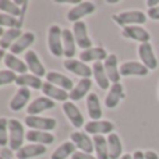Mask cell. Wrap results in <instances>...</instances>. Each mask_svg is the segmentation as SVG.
I'll return each instance as SVG.
<instances>
[{
	"mask_svg": "<svg viewBox=\"0 0 159 159\" xmlns=\"http://www.w3.org/2000/svg\"><path fill=\"white\" fill-rule=\"evenodd\" d=\"M25 138L24 126L17 119L8 120V145L11 151H20L22 148V143Z\"/></svg>",
	"mask_w": 159,
	"mask_h": 159,
	"instance_id": "1",
	"label": "cell"
},
{
	"mask_svg": "<svg viewBox=\"0 0 159 159\" xmlns=\"http://www.w3.org/2000/svg\"><path fill=\"white\" fill-rule=\"evenodd\" d=\"M116 24L121 27H130V25H143L147 22V14L140 10H131V11H123L120 14H115L112 17Z\"/></svg>",
	"mask_w": 159,
	"mask_h": 159,
	"instance_id": "2",
	"label": "cell"
},
{
	"mask_svg": "<svg viewBox=\"0 0 159 159\" xmlns=\"http://www.w3.org/2000/svg\"><path fill=\"white\" fill-rule=\"evenodd\" d=\"M48 48L56 57L64 56L63 53V30L59 25H52L48 32Z\"/></svg>",
	"mask_w": 159,
	"mask_h": 159,
	"instance_id": "3",
	"label": "cell"
},
{
	"mask_svg": "<svg viewBox=\"0 0 159 159\" xmlns=\"http://www.w3.org/2000/svg\"><path fill=\"white\" fill-rule=\"evenodd\" d=\"M56 124L57 121L53 117H42V116H27L25 117V126L30 127L31 130L50 133L52 130H55Z\"/></svg>",
	"mask_w": 159,
	"mask_h": 159,
	"instance_id": "4",
	"label": "cell"
},
{
	"mask_svg": "<svg viewBox=\"0 0 159 159\" xmlns=\"http://www.w3.org/2000/svg\"><path fill=\"white\" fill-rule=\"evenodd\" d=\"M138 56H140V60L144 66L148 70H157L158 69V59L155 56L154 48L149 42L147 43H140L138 46Z\"/></svg>",
	"mask_w": 159,
	"mask_h": 159,
	"instance_id": "5",
	"label": "cell"
},
{
	"mask_svg": "<svg viewBox=\"0 0 159 159\" xmlns=\"http://www.w3.org/2000/svg\"><path fill=\"white\" fill-rule=\"evenodd\" d=\"M95 4L91 2H81L80 4L74 6V7H71L69 10V13H67V20L69 21H71L73 24L74 22H78L81 21V18H84V17L89 16V14H92L93 11H95Z\"/></svg>",
	"mask_w": 159,
	"mask_h": 159,
	"instance_id": "6",
	"label": "cell"
},
{
	"mask_svg": "<svg viewBox=\"0 0 159 159\" xmlns=\"http://www.w3.org/2000/svg\"><path fill=\"white\" fill-rule=\"evenodd\" d=\"M73 34H74L75 43H77L78 48H81L82 50H87L92 48V41L88 36L87 24L84 21H78L73 24Z\"/></svg>",
	"mask_w": 159,
	"mask_h": 159,
	"instance_id": "7",
	"label": "cell"
},
{
	"mask_svg": "<svg viewBox=\"0 0 159 159\" xmlns=\"http://www.w3.org/2000/svg\"><path fill=\"white\" fill-rule=\"evenodd\" d=\"M87 134L93 135H103V134H112L115 130V124L109 120H91L84 126Z\"/></svg>",
	"mask_w": 159,
	"mask_h": 159,
	"instance_id": "8",
	"label": "cell"
},
{
	"mask_svg": "<svg viewBox=\"0 0 159 159\" xmlns=\"http://www.w3.org/2000/svg\"><path fill=\"white\" fill-rule=\"evenodd\" d=\"M66 70L75 75H80L81 78H91L92 77V69L88 64H85L81 60H75V59H66L63 63Z\"/></svg>",
	"mask_w": 159,
	"mask_h": 159,
	"instance_id": "9",
	"label": "cell"
},
{
	"mask_svg": "<svg viewBox=\"0 0 159 159\" xmlns=\"http://www.w3.org/2000/svg\"><path fill=\"white\" fill-rule=\"evenodd\" d=\"M61 107H63V113L67 116V119L70 120V123H71L75 129H81L82 126H85L84 124V116H82V113L80 112L78 107L75 106L74 102L67 101V102H64Z\"/></svg>",
	"mask_w": 159,
	"mask_h": 159,
	"instance_id": "10",
	"label": "cell"
},
{
	"mask_svg": "<svg viewBox=\"0 0 159 159\" xmlns=\"http://www.w3.org/2000/svg\"><path fill=\"white\" fill-rule=\"evenodd\" d=\"M123 36L131 41H137L140 43H147L151 39V35L147 30H144L141 25H130V27L123 28Z\"/></svg>",
	"mask_w": 159,
	"mask_h": 159,
	"instance_id": "11",
	"label": "cell"
},
{
	"mask_svg": "<svg viewBox=\"0 0 159 159\" xmlns=\"http://www.w3.org/2000/svg\"><path fill=\"white\" fill-rule=\"evenodd\" d=\"M148 73H149V70L143 63H138V61H126V63H123L120 66L121 77H130V75L145 77V75H148Z\"/></svg>",
	"mask_w": 159,
	"mask_h": 159,
	"instance_id": "12",
	"label": "cell"
},
{
	"mask_svg": "<svg viewBox=\"0 0 159 159\" xmlns=\"http://www.w3.org/2000/svg\"><path fill=\"white\" fill-rule=\"evenodd\" d=\"M55 107V101L46 98V96H39L35 101H32L27 107L28 116H39L45 110H50Z\"/></svg>",
	"mask_w": 159,
	"mask_h": 159,
	"instance_id": "13",
	"label": "cell"
},
{
	"mask_svg": "<svg viewBox=\"0 0 159 159\" xmlns=\"http://www.w3.org/2000/svg\"><path fill=\"white\" fill-rule=\"evenodd\" d=\"M70 138H71V143L74 144V145L77 147L81 152L91 154V152L95 151L92 138L88 137L87 133H84V131H74V133H71Z\"/></svg>",
	"mask_w": 159,
	"mask_h": 159,
	"instance_id": "14",
	"label": "cell"
},
{
	"mask_svg": "<svg viewBox=\"0 0 159 159\" xmlns=\"http://www.w3.org/2000/svg\"><path fill=\"white\" fill-rule=\"evenodd\" d=\"M24 61L27 63L28 70H30L34 75H36V77H39V78L43 77V75L46 77L48 73L45 71L43 64H42V61L39 60V57H38V55H36L34 50H28V52L25 53Z\"/></svg>",
	"mask_w": 159,
	"mask_h": 159,
	"instance_id": "15",
	"label": "cell"
},
{
	"mask_svg": "<svg viewBox=\"0 0 159 159\" xmlns=\"http://www.w3.org/2000/svg\"><path fill=\"white\" fill-rule=\"evenodd\" d=\"M42 92L46 98L52 99V101H59V102H67V99H70V95L67 93V91L61 89V88L56 87V85H52L50 82L45 81L43 85H42Z\"/></svg>",
	"mask_w": 159,
	"mask_h": 159,
	"instance_id": "16",
	"label": "cell"
},
{
	"mask_svg": "<svg viewBox=\"0 0 159 159\" xmlns=\"http://www.w3.org/2000/svg\"><path fill=\"white\" fill-rule=\"evenodd\" d=\"M105 67V71H106V75L109 78V81L112 84H117L120 82V69H119V64H117V56L116 55H109L107 59L105 60L103 63Z\"/></svg>",
	"mask_w": 159,
	"mask_h": 159,
	"instance_id": "17",
	"label": "cell"
},
{
	"mask_svg": "<svg viewBox=\"0 0 159 159\" xmlns=\"http://www.w3.org/2000/svg\"><path fill=\"white\" fill-rule=\"evenodd\" d=\"M124 96V91H123V85L120 82L117 84H112L109 88V92L105 96V106L109 109H115L119 105V102L123 99Z\"/></svg>",
	"mask_w": 159,
	"mask_h": 159,
	"instance_id": "18",
	"label": "cell"
},
{
	"mask_svg": "<svg viewBox=\"0 0 159 159\" xmlns=\"http://www.w3.org/2000/svg\"><path fill=\"white\" fill-rule=\"evenodd\" d=\"M31 99V91L30 88H18L17 92L14 93L13 99L10 101V109L14 112H20L22 107L28 105Z\"/></svg>",
	"mask_w": 159,
	"mask_h": 159,
	"instance_id": "19",
	"label": "cell"
},
{
	"mask_svg": "<svg viewBox=\"0 0 159 159\" xmlns=\"http://www.w3.org/2000/svg\"><path fill=\"white\" fill-rule=\"evenodd\" d=\"M35 42V34L34 32H24L18 39L16 41V43L10 48V53L13 55H20V53L28 52V48Z\"/></svg>",
	"mask_w": 159,
	"mask_h": 159,
	"instance_id": "20",
	"label": "cell"
},
{
	"mask_svg": "<svg viewBox=\"0 0 159 159\" xmlns=\"http://www.w3.org/2000/svg\"><path fill=\"white\" fill-rule=\"evenodd\" d=\"M46 152V147L41 145V144H28L24 145L20 151L16 152L17 159H31V158H36L41 157Z\"/></svg>",
	"mask_w": 159,
	"mask_h": 159,
	"instance_id": "21",
	"label": "cell"
},
{
	"mask_svg": "<svg viewBox=\"0 0 159 159\" xmlns=\"http://www.w3.org/2000/svg\"><path fill=\"white\" fill-rule=\"evenodd\" d=\"M107 52L103 49V48H91V49L87 50H82L80 53V60L84 61L85 64L89 63V61H102V60H106L107 59Z\"/></svg>",
	"mask_w": 159,
	"mask_h": 159,
	"instance_id": "22",
	"label": "cell"
},
{
	"mask_svg": "<svg viewBox=\"0 0 159 159\" xmlns=\"http://www.w3.org/2000/svg\"><path fill=\"white\" fill-rule=\"evenodd\" d=\"M91 87H92V81H91V78H81L77 82V85L69 92L71 102L81 101L84 96H88V92H89Z\"/></svg>",
	"mask_w": 159,
	"mask_h": 159,
	"instance_id": "23",
	"label": "cell"
},
{
	"mask_svg": "<svg viewBox=\"0 0 159 159\" xmlns=\"http://www.w3.org/2000/svg\"><path fill=\"white\" fill-rule=\"evenodd\" d=\"M46 81L50 82L52 85H56V87L61 88L64 91H71L74 88V82H73L71 78L66 77L64 74H60L57 71H50L46 74Z\"/></svg>",
	"mask_w": 159,
	"mask_h": 159,
	"instance_id": "24",
	"label": "cell"
},
{
	"mask_svg": "<svg viewBox=\"0 0 159 159\" xmlns=\"http://www.w3.org/2000/svg\"><path fill=\"white\" fill-rule=\"evenodd\" d=\"M27 141H30L31 144H41V145H49L55 141V135L52 133L48 131H38V130H30L25 134Z\"/></svg>",
	"mask_w": 159,
	"mask_h": 159,
	"instance_id": "25",
	"label": "cell"
},
{
	"mask_svg": "<svg viewBox=\"0 0 159 159\" xmlns=\"http://www.w3.org/2000/svg\"><path fill=\"white\" fill-rule=\"evenodd\" d=\"M4 64H6V67H7V70H10V71H13V73H18L20 75L27 74V71H28L27 63L22 61L20 57H17L16 55H13V53H7V55H6Z\"/></svg>",
	"mask_w": 159,
	"mask_h": 159,
	"instance_id": "26",
	"label": "cell"
},
{
	"mask_svg": "<svg viewBox=\"0 0 159 159\" xmlns=\"http://www.w3.org/2000/svg\"><path fill=\"white\" fill-rule=\"evenodd\" d=\"M87 110L88 115L92 120H99L102 117V107H101V102L96 93L91 92L87 96Z\"/></svg>",
	"mask_w": 159,
	"mask_h": 159,
	"instance_id": "27",
	"label": "cell"
},
{
	"mask_svg": "<svg viewBox=\"0 0 159 159\" xmlns=\"http://www.w3.org/2000/svg\"><path fill=\"white\" fill-rule=\"evenodd\" d=\"M107 148H109V159H119L123 157V144L116 133L107 135Z\"/></svg>",
	"mask_w": 159,
	"mask_h": 159,
	"instance_id": "28",
	"label": "cell"
},
{
	"mask_svg": "<svg viewBox=\"0 0 159 159\" xmlns=\"http://www.w3.org/2000/svg\"><path fill=\"white\" fill-rule=\"evenodd\" d=\"M16 84L20 88H31V89H42V80L34 74H22V75H17Z\"/></svg>",
	"mask_w": 159,
	"mask_h": 159,
	"instance_id": "29",
	"label": "cell"
},
{
	"mask_svg": "<svg viewBox=\"0 0 159 159\" xmlns=\"http://www.w3.org/2000/svg\"><path fill=\"white\" fill-rule=\"evenodd\" d=\"M75 39L71 30H63V53L67 59H73L75 56Z\"/></svg>",
	"mask_w": 159,
	"mask_h": 159,
	"instance_id": "30",
	"label": "cell"
},
{
	"mask_svg": "<svg viewBox=\"0 0 159 159\" xmlns=\"http://www.w3.org/2000/svg\"><path fill=\"white\" fill-rule=\"evenodd\" d=\"M92 75L95 78V82L99 85L101 89H107L109 88V78L106 75V71H105V67H103V63L101 61H96L93 63L92 66Z\"/></svg>",
	"mask_w": 159,
	"mask_h": 159,
	"instance_id": "31",
	"label": "cell"
},
{
	"mask_svg": "<svg viewBox=\"0 0 159 159\" xmlns=\"http://www.w3.org/2000/svg\"><path fill=\"white\" fill-rule=\"evenodd\" d=\"M93 148H95L96 159H109V148H107V138L103 135H93Z\"/></svg>",
	"mask_w": 159,
	"mask_h": 159,
	"instance_id": "32",
	"label": "cell"
},
{
	"mask_svg": "<svg viewBox=\"0 0 159 159\" xmlns=\"http://www.w3.org/2000/svg\"><path fill=\"white\" fill-rule=\"evenodd\" d=\"M21 35L22 34H21L20 28H11V30L4 31V35L0 38V49L6 50V49H8V48H11Z\"/></svg>",
	"mask_w": 159,
	"mask_h": 159,
	"instance_id": "33",
	"label": "cell"
},
{
	"mask_svg": "<svg viewBox=\"0 0 159 159\" xmlns=\"http://www.w3.org/2000/svg\"><path fill=\"white\" fill-rule=\"evenodd\" d=\"M75 148H77V147H75L71 141L63 143L61 145H59L57 148L55 149V152H53L52 155H50V159H67L75 152Z\"/></svg>",
	"mask_w": 159,
	"mask_h": 159,
	"instance_id": "34",
	"label": "cell"
},
{
	"mask_svg": "<svg viewBox=\"0 0 159 159\" xmlns=\"http://www.w3.org/2000/svg\"><path fill=\"white\" fill-rule=\"evenodd\" d=\"M0 10L4 14H8L11 17H18L21 14L20 7L16 4V2H11V0H0Z\"/></svg>",
	"mask_w": 159,
	"mask_h": 159,
	"instance_id": "35",
	"label": "cell"
},
{
	"mask_svg": "<svg viewBox=\"0 0 159 159\" xmlns=\"http://www.w3.org/2000/svg\"><path fill=\"white\" fill-rule=\"evenodd\" d=\"M20 22L16 18V17H11L8 16V14H4L2 13L0 14V27H7L8 30H11V28H20Z\"/></svg>",
	"mask_w": 159,
	"mask_h": 159,
	"instance_id": "36",
	"label": "cell"
},
{
	"mask_svg": "<svg viewBox=\"0 0 159 159\" xmlns=\"http://www.w3.org/2000/svg\"><path fill=\"white\" fill-rule=\"evenodd\" d=\"M8 120L6 117H0V147L8 145Z\"/></svg>",
	"mask_w": 159,
	"mask_h": 159,
	"instance_id": "37",
	"label": "cell"
},
{
	"mask_svg": "<svg viewBox=\"0 0 159 159\" xmlns=\"http://www.w3.org/2000/svg\"><path fill=\"white\" fill-rule=\"evenodd\" d=\"M17 80V74L10 70H2L0 71V87L3 85H8L11 82H16Z\"/></svg>",
	"mask_w": 159,
	"mask_h": 159,
	"instance_id": "38",
	"label": "cell"
},
{
	"mask_svg": "<svg viewBox=\"0 0 159 159\" xmlns=\"http://www.w3.org/2000/svg\"><path fill=\"white\" fill-rule=\"evenodd\" d=\"M71 159H96V157H93L91 154H85V152H81V151H75L71 155Z\"/></svg>",
	"mask_w": 159,
	"mask_h": 159,
	"instance_id": "39",
	"label": "cell"
},
{
	"mask_svg": "<svg viewBox=\"0 0 159 159\" xmlns=\"http://www.w3.org/2000/svg\"><path fill=\"white\" fill-rule=\"evenodd\" d=\"M147 16L151 20H155V21H159V6L154 8H148V14Z\"/></svg>",
	"mask_w": 159,
	"mask_h": 159,
	"instance_id": "40",
	"label": "cell"
},
{
	"mask_svg": "<svg viewBox=\"0 0 159 159\" xmlns=\"http://www.w3.org/2000/svg\"><path fill=\"white\" fill-rule=\"evenodd\" d=\"M145 159H159V155L155 151H145Z\"/></svg>",
	"mask_w": 159,
	"mask_h": 159,
	"instance_id": "41",
	"label": "cell"
},
{
	"mask_svg": "<svg viewBox=\"0 0 159 159\" xmlns=\"http://www.w3.org/2000/svg\"><path fill=\"white\" fill-rule=\"evenodd\" d=\"M133 159H145V152L135 151L134 154H133Z\"/></svg>",
	"mask_w": 159,
	"mask_h": 159,
	"instance_id": "42",
	"label": "cell"
},
{
	"mask_svg": "<svg viewBox=\"0 0 159 159\" xmlns=\"http://www.w3.org/2000/svg\"><path fill=\"white\" fill-rule=\"evenodd\" d=\"M147 6H148L149 8L158 7V6H159V0H148V2H147Z\"/></svg>",
	"mask_w": 159,
	"mask_h": 159,
	"instance_id": "43",
	"label": "cell"
},
{
	"mask_svg": "<svg viewBox=\"0 0 159 159\" xmlns=\"http://www.w3.org/2000/svg\"><path fill=\"white\" fill-rule=\"evenodd\" d=\"M6 55H7V53H6V52H4V50H3V49H0V64H2V61L4 60Z\"/></svg>",
	"mask_w": 159,
	"mask_h": 159,
	"instance_id": "44",
	"label": "cell"
},
{
	"mask_svg": "<svg viewBox=\"0 0 159 159\" xmlns=\"http://www.w3.org/2000/svg\"><path fill=\"white\" fill-rule=\"evenodd\" d=\"M119 159H133V155H130V154H124L121 158H119Z\"/></svg>",
	"mask_w": 159,
	"mask_h": 159,
	"instance_id": "45",
	"label": "cell"
},
{
	"mask_svg": "<svg viewBox=\"0 0 159 159\" xmlns=\"http://www.w3.org/2000/svg\"><path fill=\"white\" fill-rule=\"evenodd\" d=\"M3 35H4V30H3V28L2 27H0V38H2V36Z\"/></svg>",
	"mask_w": 159,
	"mask_h": 159,
	"instance_id": "46",
	"label": "cell"
},
{
	"mask_svg": "<svg viewBox=\"0 0 159 159\" xmlns=\"http://www.w3.org/2000/svg\"><path fill=\"white\" fill-rule=\"evenodd\" d=\"M0 159H4V158H3V157H0Z\"/></svg>",
	"mask_w": 159,
	"mask_h": 159,
	"instance_id": "47",
	"label": "cell"
}]
</instances>
